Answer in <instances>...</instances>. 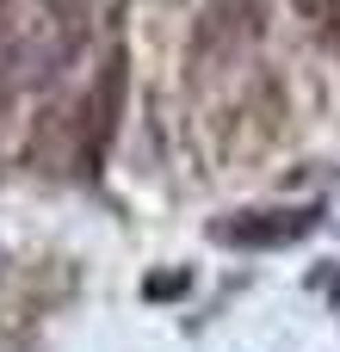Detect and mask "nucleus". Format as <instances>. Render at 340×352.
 I'll return each mask as SVG.
<instances>
[{
  "instance_id": "1",
  "label": "nucleus",
  "mask_w": 340,
  "mask_h": 352,
  "mask_svg": "<svg viewBox=\"0 0 340 352\" xmlns=\"http://www.w3.org/2000/svg\"><path fill=\"white\" fill-rule=\"evenodd\" d=\"M316 204L310 210H248V217H229L223 223V241L235 248H285V241H304L316 229Z\"/></svg>"
},
{
  "instance_id": "2",
  "label": "nucleus",
  "mask_w": 340,
  "mask_h": 352,
  "mask_svg": "<svg viewBox=\"0 0 340 352\" xmlns=\"http://www.w3.org/2000/svg\"><path fill=\"white\" fill-rule=\"evenodd\" d=\"M260 25H266L260 0H211V12L198 19V50L229 56V50L254 43V37H260Z\"/></svg>"
},
{
  "instance_id": "3",
  "label": "nucleus",
  "mask_w": 340,
  "mask_h": 352,
  "mask_svg": "<svg viewBox=\"0 0 340 352\" xmlns=\"http://www.w3.org/2000/svg\"><path fill=\"white\" fill-rule=\"evenodd\" d=\"M118 105H124V50L105 56L99 87H93V111H87V148H105L118 130Z\"/></svg>"
},
{
  "instance_id": "4",
  "label": "nucleus",
  "mask_w": 340,
  "mask_h": 352,
  "mask_svg": "<svg viewBox=\"0 0 340 352\" xmlns=\"http://www.w3.org/2000/svg\"><path fill=\"white\" fill-rule=\"evenodd\" d=\"M297 12H304L328 43H340V0H297Z\"/></svg>"
},
{
  "instance_id": "5",
  "label": "nucleus",
  "mask_w": 340,
  "mask_h": 352,
  "mask_svg": "<svg viewBox=\"0 0 340 352\" xmlns=\"http://www.w3.org/2000/svg\"><path fill=\"white\" fill-rule=\"evenodd\" d=\"M186 285H192V272H186V266H173V272H149V297H155V303L186 297Z\"/></svg>"
},
{
  "instance_id": "6",
  "label": "nucleus",
  "mask_w": 340,
  "mask_h": 352,
  "mask_svg": "<svg viewBox=\"0 0 340 352\" xmlns=\"http://www.w3.org/2000/svg\"><path fill=\"white\" fill-rule=\"evenodd\" d=\"M50 6H56V12H81L87 0H50Z\"/></svg>"
},
{
  "instance_id": "7",
  "label": "nucleus",
  "mask_w": 340,
  "mask_h": 352,
  "mask_svg": "<svg viewBox=\"0 0 340 352\" xmlns=\"http://www.w3.org/2000/svg\"><path fill=\"white\" fill-rule=\"evenodd\" d=\"M0 6H6V0H0Z\"/></svg>"
}]
</instances>
